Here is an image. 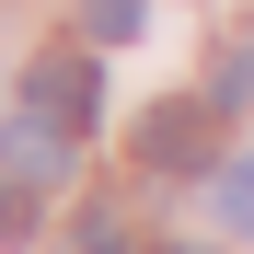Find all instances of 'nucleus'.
Returning <instances> with one entry per match:
<instances>
[{
    "mask_svg": "<svg viewBox=\"0 0 254 254\" xmlns=\"http://www.w3.org/2000/svg\"><path fill=\"white\" fill-rule=\"evenodd\" d=\"M23 104L47 116L58 139L104 127V58H35V69H23Z\"/></svg>",
    "mask_w": 254,
    "mask_h": 254,
    "instance_id": "nucleus-1",
    "label": "nucleus"
},
{
    "mask_svg": "<svg viewBox=\"0 0 254 254\" xmlns=\"http://www.w3.org/2000/svg\"><path fill=\"white\" fill-rule=\"evenodd\" d=\"M208 104H150V127H139V162L150 174H185V162H208Z\"/></svg>",
    "mask_w": 254,
    "mask_h": 254,
    "instance_id": "nucleus-2",
    "label": "nucleus"
},
{
    "mask_svg": "<svg viewBox=\"0 0 254 254\" xmlns=\"http://www.w3.org/2000/svg\"><path fill=\"white\" fill-rule=\"evenodd\" d=\"M0 174H12V185H58V174H69V139H58L47 116H12V139H0Z\"/></svg>",
    "mask_w": 254,
    "mask_h": 254,
    "instance_id": "nucleus-3",
    "label": "nucleus"
},
{
    "mask_svg": "<svg viewBox=\"0 0 254 254\" xmlns=\"http://www.w3.org/2000/svg\"><path fill=\"white\" fill-rule=\"evenodd\" d=\"M196 104H208V116H243V104H254V35H231V47H220V69H208Z\"/></svg>",
    "mask_w": 254,
    "mask_h": 254,
    "instance_id": "nucleus-4",
    "label": "nucleus"
},
{
    "mask_svg": "<svg viewBox=\"0 0 254 254\" xmlns=\"http://www.w3.org/2000/svg\"><path fill=\"white\" fill-rule=\"evenodd\" d=\"M139 12H150V0H81V35H93V47H127Z\"/></svg>",
    "mask_w": 254,
    "mask_h": 254,
    "instance_id": "nucleus-5",
    "label": "nucleus"
},
{
    "mask_svg": "<svg viewBox=\"0 0 254 254\" xmlns=\"http://www.w3.org/2000/svg\"><path fill=\"white\" fill-rule=\"evenodd\" d=\"M208 208H220V231H254V162H220V196Z\"/></svg>",
    "mask_w": 254,
    "mask_h": 254,
    "instance_id": "nucleus-6",
    "label": "nucleus"
},
{
    "mask_svg": "<svg viewBox=\"0 0 254 254\" xmlns=\"http://www.w3.org/2000/svg\"><path fill=\"white\" fill-rule=\"evenodd\" d=\"M35 231V185H12V174H0V243H23Z\"/></svg>",
    "mask_w": 254,
    "mask_h": 254,
    "instance_id": "nucleus-7",
    "label": "nucleus"
},
{
    "mask_svg": "<svg viewBox=\"0 0 254 254\" xmlns=\"http://www.w3.org/2000/svg\"><path fill=\"white\" fill-rule=\"evenodd\" d=\"M69 254H139V243H127V231L104 220V208H93V220H81V231H69Z\"/></svg>",
    "mask_w": 254,
    "mask_h": 254,
    "instance_id": "nucleus-8",
    "label": "nucleus"
},
{
    "mask_svg": "<svg viewBox=\"0 0 254 254\" xmlns=\"http://www.w3.org/2000/svg\"><path fill=\"white\" fill-rule=\"evenodd\" d=\"M162 254H208V243H162Z\"/></svg>",
    "mask_w": 254,
    "mask_h": 254,
    "instance_id": "nucleus-9",
    "label": "nucleus"
}]
</instances>
